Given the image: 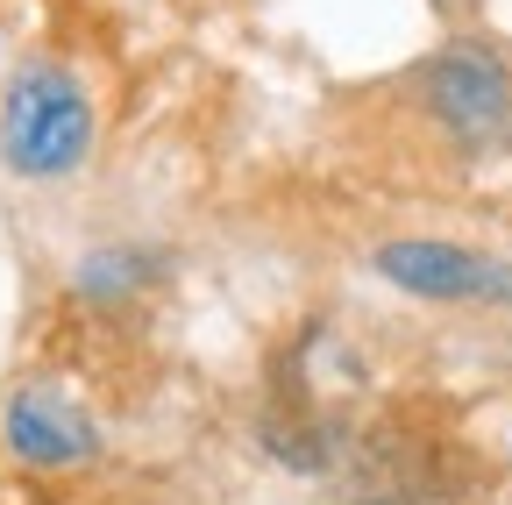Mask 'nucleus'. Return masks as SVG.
<instances>
[{
    "mask_svg": "<svg viewBox=\"0 0 512 505\" xmlns=\"http://www.w3.org/2000/svg\"><path fill=\"white\" fill-rule=\"evenodd\" d=\"M100 143V107L86 79L57 57H29L0 93V164L29 185H57L93 164Z\"/></svg>",
    "mask_w": 512,
    "mask_h": 505,
    "instance_id": "f257e3e1",
    "label": "nucleus"
},
{
    "mask_svg": "<svg viewBox=\"0 0 512 505\" xmlns=\"http://www.w3.org/2000/svg\"><path fill=\"white\" fill-rule=\"evenodd\" d=\"M413 100L456 157H491L512 143V65L477 36H448L413 72Z\"/></svg>",
    "mask_w": 512,
    "mask_h": 505,
    "instance_id": "f03ea898",
    "label": "nucleus"
},
{
    "mask_svg": "<svg viewBox=\"0 0 512 505\" xmlns=\"http://www.w3.org/2000/svg\"><path fill=\"white\" fill-rule=\"evenodd\" d=\"M370 271L427 306H484L512 313V257H491L477 242H448V235H384L370 249Z\"/></svg>",
    "mask_w": 512,
    "mask_h": 505,
    "instance_id": "7ed1b4c3",
    "label": "nucleus"
},
{
    "mask_svg": "<svg viewBox=\"0 0 512 505\" xmlns=\"http://www.w3.org/2000/svg\"><path fill=\"white\" fill-rule=\"evenodd\" d=\"M0 449L22 470H79L100 456V420L57 385H22L0 406Z\"/></svg>",
    "mask_w": 512,
    "mask_h": 505,
    "instance_id": "20e7f679",
    "label": "nucleus"
},
{
    "mask_svg": "<svg viewBox=\"0 0 512 505\" xmlns=\"http://www.w3.org/2000/svg\"><path fill=\"white\" fill-rule=\"evenodd\" d=\"M157 278H164V249H150V242H107V249H86V257H79L72 299L114 313V306H128V299H143Z\"/></svg>",
    "mask_w": 512,
    "mask_h": 505,
    "instance_id": "39448f33",
    "label": "nucleus"
},
{
    "mask_svg": "<svg viewBox=\"0 0 512 505\" xmlns=\"http://www.w3.org/2000/svg\"><path fill=\"white\" fill-rule=\"evenodd\" d=\"M505 150H512V143H505Z\"/></svg>",
    "mask_w": 512,
    "mask_h": 505,
    "instance_id": "423d86ee",
    "label": "nucleus"
}]
</instances>
